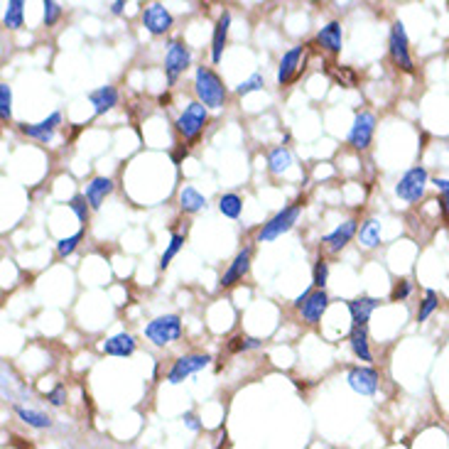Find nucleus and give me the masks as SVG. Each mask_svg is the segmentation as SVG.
<instances>
[{
  "label": "nucleus",
  "instance_id": "nucleus-15",
  "mask_svg": "<svg viewBox=\"0 0 449 449\" xmlns=\"http://www.w3.org/2000/svg\"><path fill=\"white\" fill-rule=\"evenodd\" d=\"M346 307H349V315H351V327H366L368 319H371V315H374L376 309L380 307V300L361 295V298L349 300Z\"/></svg>",
  "mask_w": 449,
  "mask_h": 449
},
{
  "label": "nucleus",
  "instance_id": "nucleus-28",
  "mask_svg": "<svg viewBox=\"0 0 449 449\" xmlns=\"http://www.w3.org/2000/svg\"><path fill=\"white\" fill-rule=\"evenodd\" d=\"M359 243L363 248H376L380 243V226L376 219H368L361 223V231H359Z\"/></svg>",
  "mask_w": 449,
  "mask_h": 449
},
{
  "label": "nucleus",
  "instance_id": "nucleus-17",
  "mask_svg": "<svg viewBox=\"0 0 449 449\" xmlns=\"http://www.w3.org/2000/svg\"><path fill=\"white\" fill-rule=\"evenodd\" d=\"M228 29H231V12H221L214 25V35H211V62L214 64L221 62L223 47L228 42Z\"/></svg>",
  "mask_w": 449,
  "mask_h": 449
},
{
  "label": "nucleus",
  "instance_id": "nucleus-8",
  "mask_svg": "<svg viewBox=\"0 0 449 449\" xmlns=\"http://www.w3.org/2000/svg\"><path fill=\"white\" fill-rule=\"evenodd\" d=\"M374 133H376V116L371 111H359L351 123L349 128V135H346V141L354 150H368L371 141H374Z\"/></svg>",
  "mask_w": 449,
  "mask_h": 449
},
{
  "label": "nucleus",
  "instance_id": "nucleus-42",
  "mask_svg": "<svg viewBox=\"0 0 449 449\" xmlns=\"http://www.w3.org/2000/svg\"><path fill=\"white\" fill-rule=\"evenodd\" d=\"M435 187H437L439 194H442V209H444V214L449 216V180L437 177V180H435Z\"/></svg>",
  "mask_w": 449,
  "mask_h": 449
},
{
  "label": "nucleus",
  "instance_id": "nucleus-10",
  "mask_svg": "<svg viewBox=\"0 0 449 449\" xmlns=\"http://www.w3.org/2000/svg\"><path fill=\"white\" fill-rule=\"evenodd\" d=\"M302 62H304V47H290L282 54L280 64H278V86H290L300 74H302Z\"/></svg>",
  "mask_w": 449,
  "mask_h": 449
},
{
  "label": "nucleus",
  "instance_id": "nucleus-26",
  "mask_svg": "<svg viewBox=\"0 0 449 449\" xmlns=\"http://www.w3.org/2000/svg\"><path fill=\"white\" fill-rule=\"evenodd\" d=\"M292 165V152L285 145H278L268 152V172L270 175H282Z\"/></svg>",
  "mask_w": 449,
  "mask_h": 449
},
{
  "label": "nucleus",
  "instance_id": "nucleus-16",
  "mask_svg": "<svg viewBox=\"0 0 449 449\" xmlns=\"http://www.w3.org/2000/svg\"><path fill=\"white\" fill-rule=\"evenodd\" d=\"M356 234H359V221H356V219H346L344 223H339V226L334 228L332 234L324 236L321 243L327 245L329 253H339L346 243H351V239H354Z\"/></svg>",
  "mask_w": 449,
  "mask_h": 449
},
{
  "label": "nucleus",
  "instance_id": "nucleus-46",
  "mask_svg": "<svg viewBox=\"0 0 449 449\" xmlns=\"http://www.w3.org/2000/svg\"><path fill=\"white\" fill-rule=\"evenodd\" d=\"M312 292H315V290H304V292H302V295H300V298H298V300H295V307H298V309H300V307H302V304H304V302H307V298H309V295H312Z\"/></svg>",
  "mask_w": 449,
  "mask_h": 449
},
{
  "label": "nucleus",
  "instance_id": "nucleus-14",
  "mask_svg": "<svg viewBox=\"0 0 449 449\" xmlns=\"http://www.w3.org/2000/svg\"><path fill=\"white\" fill-rule=\"evenodd\" d=\"M62 121H64L62 113L54 111L40 123H23L20 130H23L27 138H32V141H37V143H49L54 138V133H57V128L62 125Z\"/></svg>",
  "mask_w": 449,
  "mask_h": 449
},
{
  "label": "nucleus",
  "instance_id": "nucleus-34",
  "mask_svg": "<svg viewBox=\"0 0 449 449\" xmlns=\"http://www.w3.org/2000/svg\"><path fill=\"white\" fill-rule=\"evenodd\" d=\"M439 307V298L435 290H427L425 292V300L420 302V309H417V321H427V317Z\"/></svg>",
  "mask_w": 449,
  "mask_h": 449
},
{
  "label": "nucleus",
  "instance_id": "nucleus-32",
  "mask_svg": "<svg viewBox=\"0 0 449 449\" xmlns=\"http://www.w3.org/2000/svg\"><path fill=\"white\" fill-rule=\"evenodd\" d=\"M84 241V228L82 231H76L74 236H66V239H59L57 241V256L59 258H69L71 253L79 248V243Z\"/></svg>",
  "mask_w": 449,
  "mask_h": 449
},
{
  "label": "nucleus",
  "instance_id": "nucleus-44",
  "mask_svg": "<svg viewBox=\"0 0 449 449\" xmlns=\"http://www.w3.org/2000/svg\"><path fill=\"white\" fill-rule=\"evenodd\" d=\"M187 155H189V147L180 145V147H177V150H172V162H175V165H180L182 160L187 158Z\"/></svg>",
  "mask_w": 449,
  "mask_h": 449
},
{
  "label": "nucleus",
  "instance_id": "nucleus-20",
  "mask_svg": "<svg viewBox=\"0 0 449 449\" xmlns=\"http://www.w3.org/2000/svg\"><path fill=\"white\" fill-rule=\"evenodd\" d=\"M317 45L324 47L327 52L339 54L341 52V45H344V32H341V23L339 20H332L324 27L317 32Z\"/></svg>",
  "mask_w": 449,
  "mask_h": 449
},
{
  "label": "nucleus",
  "instance_id": "nucleus-33",
  "mask_svg": "<svg viewBox=\"0 0 449 449\" xmlns=\"http://www.w3.org/2000/svg\"><path fill=\"white\" fill-rule=\"evenodd\" d=\"M327 280H329V263L324 258H317L315 268H312V285H315V290H324Z\"/></svg>",
  "mask_w": 449,
  "mask_h": 449
},
{
  "label": "nucleus",
  "instance_id": "nucleus-30",
  "mask_svg": "<svg viewBox=\"0 0 449 449\" xmlns=\"http://www.w3.org/2000/svg\"><path fill=\"white\" fill-rule=\"evenodd\" d=\"M184 241H187V234H177V231H172V236H169V243L167 248H165V253L160 256V268H167L169 263H172V258L177 256V253L182 251V245H184Z\"/></svg>",
  "mask_w": 449,
  "mask_h": 449
},
{
  "label": "nucleus",
  "instance_id": "nucleus-12",
  "mask_svg": "<svg viewBox=\"0 0 449 449\" xmlns=\"http://www.w3.org/2000/svg\"><path fill=\"white\" fill-rule=\"evenodd\" d=\"M143 25H145V29L150 35H165L175 25V18H172V12L162 3H150L143 10Z\"/></svg>",
  "mask_w": 449,
  "mask_h": 449
},
{
  "label": "nucleus",
  "instance_id": "nucleus-43",
  "mask_svg": "<svg viewBox=\"0 0 449 449\" xmlns=\"http://www.w3.org/2000/svg\"><path fill=\"white\" fill-rule=\"evenodd\" d=\"M182 420H184V425H187L189 430H194V432L202 430V425H199V417L194 413H184V417H182Z\"/></svg>",
  "mask_w": 449,
  "mask_h": 449
},
{
  "label": "nucleus",
  "instance_id": "nucleus-39",
  "mask_svg": "<svg viewBox=\"0 0 449 449\" xmlns=\"http://www.w3.org/2000/svg\"><path fill=\"white\" fill-rule=\"evenodd\" d=\"M410 292H413V282L410 280H398L396 287L391 292V302H405L410 298Z\"/></svg>",
  "mask_w": 449,
  "mask_h": 449
},
{
  "label": "nucleus",
  "instance_id": "nucleus-13",
  "mask_svg": "<svg viewBox=\"0 0 449 449\" xmlns=\"http://www.w3.org/2000/svg\"><path fill=\"white\" fill-rule=\"evenodd\" d=\"M251 258H253V248H251V245H245L243 251H239V256L231 260V265H228L226 273H223L221 280H219L221 290H228V287L239 285V282L243 280L245 275H248V270H251Z\"/></svg>",
  "mask_w": 449,
  "mask_h": 449
},
{
  "label": "nucleus",
  "instance_id": "nucleus-5",
  "mask_svg": "<svg viewBox=\"0 0 449 449\" xmlns=\"http://www.w3.org/2000/svg\"><path fill=\"white\" fill-rule=\"evenodd\" d=\"M427 180H430V172H427L422 165L417 167H410L405 175L398 180L396 184V194L402 199V202H408V204H415V202H420L422 194L427 189Z\"/></svg>",
  "mask_w": 449,
  "mask_h": 449
},
{
  "label": "nucleus",
  "instance_id": "nucleus-24",
  "mask_svg": "<svg viewBox=\"0 0 449 449\" xmlns=\"http://www.w3.org/2000/svg\"><path fill=\"white\" fill-rule=\"evenodd\" d=\"M15 415L20 417V422H25L32 430H49L54 425L52 417L47 413H40V410L32 408H23V405H15Z\"/></svg>",
  "mask_w": 449,
  "mask_h": 449
},
{
  "label": "nucleus",
  "instance_id": "nucleus-35",
  "mask_svg": "<svg viewBox=\"0 0 449 449\" xmlns=\"http://www.w3.org/2000/svg\"><path fill=\"white\" fill-rule=\"evenodd\" d=\"M263 341L260 339H253V337H243V334H239V337H234L231 341H228L226 349L231 351V354H239V351H248V349H258Z\"/></svg>",
  "mask_w": 449,
  "mask_h": 449
},
{
  "label": "nucleus",
  "instance_id": "nucleus-9",
  "mask_svg": "<svg viewBox=\"0 0 449 449\" xmlns=\"http://www.w3.org/2000/svg\"><path fill=\"white\" fill-rule=\"evenodd\" d=\"M211 363V356L209 354H187V356H180L172 368L167 371V383L169 385H177L182 380H187L189 376L199 374L202 368H206Z\"/></svg>",
  "mask_w": 449,
  "mask_h": 449
},
{
  "label": "nucleus",
  "instance_id": "nucleus-23",
  "mask_svg": "<svg viewBox=\"0 0 449 449\" xmlns=\"http://www.w3.org/2000/svg\"><path fill=\"white\" fill-rule=\"evenodd\" d=\"M349 346L359 361H363V363L374 361V354H371V346H368V329L366 327H351Z\"/></svg>",
  "mask_w": 449,
  "mask_h": 449
},
{
  "label": "nucleus",
  "instance_id": "nucleus-3",
  "mask_svg": "<svg viewBox=\"0 0 449 449\" xmlns=\"http://www.w3.org/2000/svg\"><path fill=\"white\" fill-rule=\"evenodd\" d=\"M300 214H302V199L287 204L285 209L278 211L268 223H263V228L258 231V241H260V243H268V241L280 239L282 234H287V231L298 223Z\"/></svg>",
  "mask_w": 449,
  "mask_h": 449
},
{
  "label": "nucleus",
  "instance_id": "nucleus-2",
  "mask_svg": "<svg viewBox=\"0 0 449 449\" xmlns=\"http://www.w3.org/2000/svg\"><path fill=\"white\" fill-rule=\"evenodd\" d=\"M206 121H209V111H206V106L199 104V101L187 104V108L180 113V118L175 121V128H177V133L184 138L187 147H192L194 143L202 138V133H204V128H206Z\"/></svg>",
  "mask_w": 449,
  "mask_h": 449
},
{
  "label": "nucleus",
  "instance_id": "nucleus-21",
  "mask_svg": "<svg viewBox=\"0 0 449 449\" xmlns=\"http://www.w3.org/2000/svg\"><path fill=\"white\" fill-rule=\"evenodd\" d=\"M113 180L111 177H94V180L86 184V192H84V197L88 199V204H91V209H101V204L106 202V197L113 192Z\"/></svg>",
  "mask_w": 449,
  "mask_h": 449
},
{
  "label": "nucleus",
  "instance_id": "nucleus-36",
  "mask_svg": "<svg viewBox=\"0 0 449 449\" xmlns=\"http://www.w3.org/2000/svg\"><path fill=\"white\" fill-rule=\"evenodd\" d=\"M0 118L3 121L12 118V88L8 84H0Z\"/></svg>",
  "mask_w": 449,
  "mask_h": 449
},
{
  "label": "nucleus",
  "instance_id": "nucleus-4",
  "mask_svg": "<svg viewBox=\"0 0 449 449\" xmlns=\"http://www.w3.org/2000/svg\"><path fill=\"white\" fill-rule=\"evenodd\" d=\"M388 54H391V62L405 74H413L415 64H413V54H410V40L408 32H405V25L398 20L391 27V37H388Z\"/></svg>",
  "mask_w": 449,
  "mask_h": 449
},
{
  "label": "nucleus",
  "instance_id": "nucleus-22",
  "mask_svg": "<svg viewBox=\"0 0 449 449\" xmlns=\"http://www.w3.org/2000/svg\"><path fill=\"white\" fill-rule=\"evenodd\" d=\"M88 101L94 106L96 116H104V113L111 111L113 106H118V91L113 86H101L88 94Z\"/></svg>",
  "mask_w": 449,
  "mask_h": 449
},
{
  "label": "nucleus",
  "instance_id": "nucleus-25",
  "mask_svg": "<svg viewBox=\"0 0 449 449\" xmlns=\"http://www.w3.org/2000/svg\"><path fill=\"white\" fill-rule=\"evenodd\" d=\"M180 209L184 211V214H197V211L206 209V197L187 184V187H182V192H180Z\"/></svg>",
  "mask_w": 449,
  "mask_h": 449
},
{
  "label": "nucleus",
  "instance_id": "nucleus-41",
  "mask_svg": "<svg viewBox=\"0 0 449 449\" xmlns=\"http://www.w3.org/2000/svg\"><path fill=\"white\" fill-rule=\"evenodd\" d=\"M329 74H332L341 86H356V74L351 69H346V66H341V69H329Z\"/></svg>",
  "mask_w": 449,
  "mask_h": 449
},
{
  "label": "nucleus",
  "instance_id": "nucleus-37",
  "mask_svg": "<svg viewBox=\"0 0 449 449\" xmlns=\"http://www.w3.org/2000/svg\"><path fill=\"white\" fill-rule=\"evenodd\" d=\"M42 8H45V25H47V27L57 25V20L62 18V5H59L57 0H45Z\"/></svg>",
  "mask_w": 449,
  "mask_h": 449
},
{
  "label": "nucleus",
  "instance_id": "nucleus-27",
  "mask_svg": "<svg viewBox=\"0 0 449 449\" xmlns=\"http://www.w3.org/2000/svg\"><path fill=\"white\" fill-rule=\"evenodd\" d=\"M23 15H25L23 0H8L5 12H3V25H5L8 29H20L23 27Z\"/></svg>",
  "mask_w": 449,
  "mask_h": 449
},
{
  "label": "nucleus",
  "instance_id": "nucleus-40",
  "mask_svg": "<svg viewBox=\"0 0 449 449\" xmlns=\"http://www.w3.org/2000/svg\"><path fill=\"white\" fill-rule=\"evenodd\" d=\"M258 88H263V74H253L251 79H245L243 84H239V86H236V94L245 96V94H253V91H258Z\"/></svg>",
  "mask_w": 449,
  "mask_h": 449
},
{
  "label": "nucleus",
  "instance_id": "nucleus-7",
  "mask_svg": "<svg viewBox=\"0 0 449 449\" xmlns=\"http://www.w3.org/2000/svg\"><path fill=\"white\" fill-rule=\"evenodd\" d=\"M189 64H192V52L187 45L182 40H169L167 52H165V76L169 86L177 84V79L189 69Z\"/></svg>",
  "mask_w": 449,
  "mask_h": 449
},
{
  "label": "nucleus",
  "instance_id": "nucleus-45",
  "mask_svg": "<svg viewBox=\"0 0 449 449\" xmlns=\"http://www.w3.org/2000/svg\"><path fill=\"white\" fill-rule=\"evenodd\" d=\"M123 10H125V3H123V0H116V3H111V12H113V15H123Z\"/></svg>",
  "mask_w": 449,
  "mask_h": 449
},
{
  "label": "nucleus",
  "instance_id": "nucleus-38",
  "mask_svg": "<svg viewBox=\"0 0 449 449\" xmlns=\"http://www.w3.org/2000/svg\"><path fill=\"white\" fill-rule=\"evenodd\" d=\"M47 402L52 408H64L66 405V385L64 383H57L52 391L47 393Z\"/></svg>",
  "mask_w": 449,
  "mask_h": 449
},
{
  "label": "nucleus",
  "instance_id": "nucleus-31",
  "mask_svg": "<svg viewBox=\"0 0 449 449\" xmlns=\"http://www.w3.org/2000/svg\"><path fill=\"white\" fill-rule=\"evenodd\" d=\"M69 209L76 214V219H79V223H82V226L86 228L88 216H91V204H88V199L84 197V194H74V197L69 199Z\"/></svg>",
  "mask_w": 449,
  "mask_h": 449
},
{
  "label": "nucleus",
  "instance_id": "nucleus-1",
  "mask_svg": "<svg viewBox=\"0 0 449 449\" xmlns=\"http://www.w3.org/2000/svg\"><path fill=\"white\" fill-rule=\"evenodd\" d=\"M194 94H197L199 104H204L206 108H223L228 99L223 79L211 66H197V71H194Z\"/></svg>",
  "mask_w": 449,
  "mask_h": 449
},
{
  "label": "nucleus",
  "instance_id": "nucleus-6",
  "mask_svg": "<svg viewBox=\"0 0 449 449\" xmlns=\"http://www.w3.org/2000/svg\"><path fill=\"white\" fill-rule=\"evenodd\" d=\"M145 337L150 339L155 346H165V344L177 341V339L182 337L180 315H162V317H155L152 321H147Z\"/></svg>",
  "mask_w": 449,
  "mask_h": 449
},
{
  "label": "nucleus",
  "instance_id": "nucleus-11",
  "mask_svg": "<svg viewBox=\"0 0 449 449\" xmlns=\"http://www.w3.org/2000/svg\"><path fill=\"white\" fill-rule=\"evenodd\" d=\"M378 371L371 366H354L349 368V374H346V383L354 393L359 396H374L378 391Z\"/></svg>",
  "mask_w": 449,
  "mask_h": 449
},
{
  "label": "nucleus",
  "instance_id": "nucleus-29",
  "mask_svg": "<svg viewBox=\"0 0 449 449\" xmlns=\"http://www.w3.org/2000/svg\"><path fill=\"white\" fill-rule=\"evenodd\" d=\"M219 211H221L226 219H239L241 211H243V199L236 192L221 194V199H219Z\"/></svg>",
  "mask_w": 449,
  "mask_h": 449
},
{
  "label": "nucleus",
  "instance_id": "nucleus-18",
  "mask_svg": "<svg viewBox=\"0 0 449 449\" xmlns=\"http://www.w3.org/2000/svg\"><path fill=\"white\" fill-rule=\"evenodd\" d=\"M106 356H118V359H125V356L135 354V337L128 332H118L113 337H108L101 346Z\"/></svg>",
  "mask_w": 449,
  "mask_h": 449
},
{
  "label": "nucleus",
  "instance_id": "nucleus-19",
  "mask_svg": "<svg viewBox=\"0 0 449 449\" xmlns=\"http://www.w3.org/2000/svg\"><path fill=\"white\" fill-rule=\"evenodd\" d=\"M327 307H329V295L324 290H315L307 298V302L300 307V312H302V319L307 324H317L321 319V315L327 312Z\"/></svg>",
  "mask_w": 449,
  "mask_h": 449
}]
</instances>
